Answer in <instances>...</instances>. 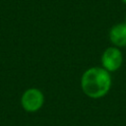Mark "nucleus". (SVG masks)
<instances>
[{
  "mask_svg": "<svg viewBox=\"0 0 126 126\" xmlns=\"http://www.w3.org/2000/svg\"><path fill=\"white\" fill-rule=\"evenodd\" d=\"M83 93L90 98L98 99L107 94L112 85L111 75L102 67H91L87 69L80 81Z\"/></svg>",
  "mask_w": 126,
  "mask_h": 126,
  "instance_id": "nucleus-1",
  "label": "nucleus"
},
{
  "mask_svg": "<svg viewBox=\"0 0 126 126\" xmlns=\"http://www.w3.org/2000/svg\"><path fill=\"white\" fill-rule=\"evenodd\" d=\"M101 67L109 73L117 71L123 63V54L120 48L116 46H109L104 49L101 54Z\"/></svg>",
  "mask_w": 126,
  "mask_h": 126,
  "instance_id": "nucleus-3",
  "label": "nucleus"
},
{
  "mask_svg": "<svg viewBox=\"0 0 126 126\" xmlns=\"http://www.w3.org/2000/svg\"><path fill=\"white\" fill-rule=\"evenodd\" d=\"M121 1H122V2L124 3V4H126V0H121Z\"/></svg>",
  "mask_w": 126,
  "mask_h": 126,
  "instance_id": "nucleus-5",
  "label": "nucleus"
},
{
  "mask_svg": "<svg viewBox=\"0 0 126 126\" xmlns=\"http://www.w3.org/2000/svg\"><path fill=\"white\" fill-rule=\"evenodd\" d=\"M44 103V94L37 88L27 89L21 96V105L27 112L33 113L38 111Z\"/></svg>",
  "mask_w": 126,
  "mask_h": 126,
  "instance_id": "nucleus-2",
  "label": "nucleus"
},
{
  "mask_svg": "<svg viewBox=\"0 0 126 126\" xmlns=\"http://www.w3.org/2000/svg\"><path fill=\"white\" fill-rule=\"evenodd\" d=\"M109 40L118 48L126 47V22L115 24L109 30Z\"/></svg>",
  "mask_w": 126,
  "mask_h": 126,
  "instance_id": "nucleus-4",
  "label": "nucleus"
}]
</instances>
